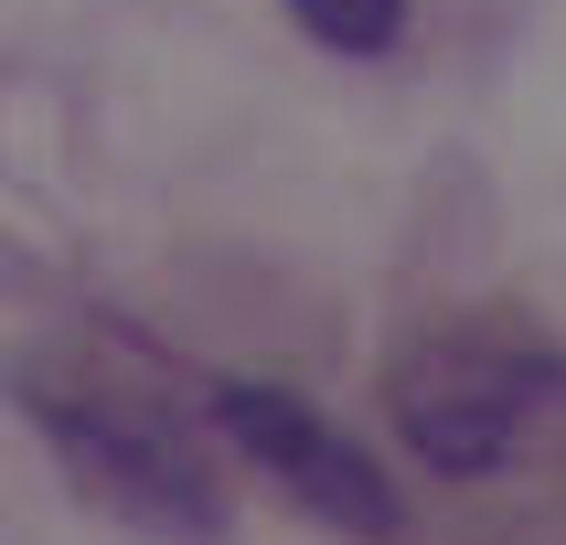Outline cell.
Returning a JSON list of instances; mask_svg holds the SVG:
<instances>
[{"mask_svg":"<svg viewBox=\"0 0 566 545\" xmlns=\"http://www.w3.org/2000/svg\"><path fill=\"white\" fill-rule=\"evenodd\" d=\"M22 407L43 428V449L64 460V481L86 492L107 524L160 545H224L235 535V503H224V471L192 449L182 407L150 396L118 364H32Z\"/></svg>","mask_w":566,"mask_h":545,"instance_id":"obj_1","label":"cell"},{"mask_svg":"<svg viewBox=\"0 0 566 545\" xmlns=\"http://www.w3.org/2000/svg\"><path fill=\"white\" fill-rule=\"evenodd\" d=\"M385 407H396V439L449 481L545 471V460H566V353L460 321V332H428L396 353Z\"/></svg>","mask_w":566,"mask_h":545,"instance_id":"obj_2","label":"cell"},{"mask_svg":"<svg viewBox=\"0 0 566 545\" xmlns=\"http://www.w3.org/2000/svg\"><path fill=\"white\" fill-rule=\"evenodd\" d=\"M214 428L247 449L300 513H321L332 535H364V545H396V535H407V503H396L385 460H364L311 396H289V385H268V375H224L214 385Z\"/></svg>","mask_w":566,"mask_h":545,"instance_id":"obj_3","label":"cell"},{"mask_svg":"<svg viewBox=\"0 0 566 545\" xmlns=\"http://www.w3.org/2000/svg\"><path fill=\"white\" fill-rule=\"evenodd\" d=\"M289 22L311 32L321 54H396L407 0H289Z\"/></svg>","mask_w":566,"mask_h":545,"instance_id":"obj_4","label":"cell"}]
</instances>
